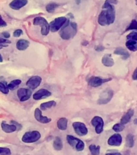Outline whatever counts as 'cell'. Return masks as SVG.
Returning a JSON list of instances; mask_svg holds the SVG:
<instances>
[{
    "label": "cell",
    "instance_id": "cell-1",
    "mask_svg": "<svg viewBox=\"0 0 137 155\" xmlns=\"http://www.w3.org/2000/svg\"><path fill=\"white\" fill-rule=\"evenodd\" d=\"M116 20V9L113 4L106 0L103 5V10L98 18V22L101 26H109Z\"/></svg>",
    "mask_w": 137,
    "mask_h": 155
},
{
    "label": "cell",
    "instance_id": "cell-2",
    "mask_svg": "<svg viewBox=\"0 0 137 155\" xmlns=\"http://www.w3.org/2000/svg\"><path fill=\"white\" fill-rule=\"evenodd\" d=\"M60 36L63 40H70L73 38L77 34V25L74 22L68 20V22L61 28Z\"/></svg>",
    "mask_w": 137,
    "mask_h": 155
},
{
    "label": "cell",
    "instance_id": "cell-3",
    "mask_svg": "<svg viewBox=\"0 0 137 155\" xmlns=\"http://www.w3.org/2000/svg\"><path fill=\"white\" fill-rule=\"evenodd\" d=\"M33 24L36 26H41V33L42 36H47L49 32V24L44 17L38 16L34 18Z\"/></svg>",
    "mask_w": 137,
    "mask_h": 155
},
{
    "label": "cell",
    "instance_id": "cell-4",
    "mask_svg": "<svg viewBox=\"0 0 137 155\" xmlns=\"http://www.w3.org/2000/svg\"><path fill=\"white\" fill-rule=\"evenodd\" d=\"M68 20L69 19L66 17L64 16L56 18L49 24V31H52V32H56V31H59L67 23Z\"/></svg>",
    "mask_w": 137,
    "mask_h": 155
},
{
    "label": "cell",
    "instance_id": "cell-5",
    "mask_svg": "<svg viewBox=\"0 0 137 155\" xmlns=\"http://www.w3.org/2000/svg\"><path fill=\"white\" fill-rule=\"evenodd\" d=\"M66 140H67V142L69 143V145L77 151H82L85 149L84 142L77 137H75L72 135H67Z\"/></svg>",
    "mask_w": 137,
    "mask_h": 155
},
{
    "label": "cell",
    "instance_id": "cell-6",
    "mask_svg": "<svg viewBox=\"0 0 137 155\" xmlns=\"http://www.w3.org/2000/svg\"><path fill=\"white\" fill-rule=\"evenodd\" d=\"M41 137V134L38 131H30L24 134L22 141L24 143H34L39 140Z\"/></svg>",
    "mask_w": 137,
    "mask_h": 155
},
{
    "label": "cell",
    "instance_id": "cell-7",
    "mask_svg": "<svg viewBox=\"0 0 137 155\" xmlns=\"http://www.w3.org/2000/svg\"><path fill=\"white\" fill-rule=\"evenodd\" d=\"M113 95V91L111 88H106L99 95V99H98V104L101 105V104H108L109 102L111 100V99H112Z\"/></svg>",
    "mask_w": 137,
    "mask_h": 155
},
{
    "label": "cell",
    "instance_id": "cell-8",
    "mask_svg": "<svg viewBox=\"0 0 137 155\" xmlns=\"http://www.w3.org/2000/svg\"><path fill=\"white\" fill-rule=\"evenodd\" d=\"M73 128L74 129L75 133L80 137L86 136L88 133V129L84 123L82 122H73Z\"/></svg>",
    "mask_w": 137,
    "mask_h": 155
},
{
    "label": "cell",
    "instance_id": "cell-9",
    "mask_svg": "<svg viewBox=\"0 0 137 155\" xmlns=\"http://www.w3.org/2000/svg\"><path fill=\"white\" fill-rule=\"evenodd\" d=\"M91 124L95 128V132L97 134H100L103 133L104 127L103 119L101 116H96L91 120Z\"/></svg>",
    "mask_w": 137,
    "mask_h": 155
},
{
    "label": "cell",
    "instance_id": "cell-10",
    "mask_svg": "<svg viewBox=\"0 0 137 155\" xmlns=\"http://www.w3.org/2000/svg\"><path fill=\"white\" fill-rule=\"evenodd\" d=\"M32 95L31 90L29 88H19L17 91V96L21 102H25L28 100Z\"/></svg>",
    "mask_w": 137,
    "mask_h": 155
},
{
    "label": "cell",
    "instance_id": "cell-11",
    "mask_svg": "<svg viewBox=\"0 0 137 155\" xmlns=\"http://www.w3.org/2000/svg\"><path fill=\"white\" fill-rule=\"evenodd\" d=\"M111 78H103L101 77L94 76V77L90 78V79L88 80V84H89L90 87H98L103 84L104 82H109V81H111Z\"/></svg>",
    "mask_w": 137,
    "mask_h": 155
},
{
    "label": "cell",
    "instance_id": "cell-12",
    "mask_svg": "<svg viewBox=\"0 0 137 155\" xmlns=\"http://www.w3.org/2000/svg\"><path fill=\"white\" fill-rule=\"evenodd\" d=\"M41 82H42L41 77L36 75V76H32L26 82V85L30 90H35L41 85Z\"/></svg>",
    "mask_w": 137,
    "mask_h": 155
},
{
    "label": "cell",
    "instance_id": "cell-13",
    "mask_svg": "<svg viewBox=\"0 0 137 155\" xmlns=\"http://www.w3.org/2000/svg\"><path fill=\"white\" fill-rule=\"evenodd\" d=\"M51 95H52V93L48 90L42 88V89H40L39 91H37L36 93H34L33 95H31V97L35 100H40V99H45V98L50 97Z\"/></svg>",
    "mask_w": 137,
    "mask_h": 155
},
{
    "label": "cell",
    "instance_id": "cell-14",
    "mask_svg": "<svg viewBox=\"0 0 137 155\" xmlns=\"http://www.w3.org/2000/svg\"><path fill=\"white\" fill-rule=\"evenodd\" d=\"M34 116H35V119L36 120L40 122L41 124H48L51 121V119L47 117V116H44L42 115V111L40 108H36L35 110V112H34Z\"/></svg>",
    "mask_w": 137,
    "mask_h": 155
},
{
    "label": "cell",
    "instance_id": "cell-15",
    "mask_svg": "<svg viewBox=\"0 0 137 155\" xmlns=\"http://www.w3.org/2000/svg\"><path fill=\"white\" fill-rule=\"evenodd\" d=\"M122 140H123L122 136L119 133H116L109 138L107 143L109 145L111 146H119L122 144Z\"/></svg>",
    "mask_w": 137,
    "mask_h": 155
},
{
    "label": "cell",
    "instance_id": "cell-16",
    "mask_svg": "<svg viewBox=\"0 0 137 155\" xmlns=\"http://www.w3.org/2000/svg\"><path fill=\"white\" fill-rule=\"evenodd\" d=\"M28 0H12L11 2H10L9 7L13 10H19L25 7L28 4Z\"/></svg>",
    "mask_w": 137,
    "mask_h": 155
},
{
    "label": "cell",
    "instance_id": "cell-17",
    "mask_svg": "<svg viewBox=\"0 0 137 155\" xmlns=\"http://www.w3.org/2000/svg\"><path fill=\"white\" fill-rule=\"evenodd\" d=\"M1 128H2V131L4 133H14L17 130V127L14 124H9L6 123V122H2L1 124Z\"/></svg>",
    "mask_w": 137,
    "mask_h": 155
},
{
    "label": "cell",
    "instance_id": "cell-18",
    "mask_svg": "<svg viewBox=\"0 0 137 155\" xmlns=\"http://www.w3.org/2000/svg\"><path fill=\"white\" fill-rule=\"evenodd\" d=\"M102 63L106 67H111L115 64V61H114L113 58H111V54H105L102 58Z\"/></svg>",
    "mask_w": 137,
    "mask_h": 155
},
{
    "label": "cell",
    "instance_id": "cell-19",
    "mask_svg": "<svg viewBox=\"0 0 137 155\" xmlns=\"http://www.w3.org/2000/svg\"><path fill=\"white\" fill-rule=\"evenodd\" d=\"M29 45H30V43L28 41L24 40V39H20L17 41L16 48L19 51H24L28 48Z\"/></svg>",
    "mask_w": 137,
    "mask_h": 155
},
{
    "label": "cell",
    "instance_id": "cell-20",
    "mask_svg": "<svg viewBox=\"0 0 137 155\" xmlns=\"http://www.w3.org/2000/svg\"><path fill=\"white\" fill-rule=\"evenodd\" d=\"M134 115V110L133 109H129L127 112H126L124 115L123 116L122 119H121L120 120V123L122 124H128L130 120L132 119V117Z\"/></svg>",
    "mask_w": 137,
    "mask_h": 155
},
{
    "label": "cell",
    "instance_id": "cell-21",
    "mask_svg": "<svg viewBox=\"0 0 137 155\" xmlns=\"http://www.w3.org/2000/svg\"><path fill=\"white\" fill-rule=\"evenodd\" d=\"M114 53L117 54V55L122 56V58H123V60H127L130 57L129 53L123 48H117L116 50L114 51Z\"/></svg>",
    "mask_w": 137,
    "mask_h": 155
},
{
    "label": "cell",
    "instance_id": "cell-22",
    "mask_svg": "<svg viewBox=\"0 0 137 155\" xmlns=\"http://www.w3.org/2000/svg\"><path fill=\"white\" fill-rule=\"evenodd\" d=\"M56 105H57L56 101L51 100V101L45 102V103H42L39 108L41 109V111H46V110H48V109L52 108V107H55Z\"/></svg>",
    "mask_w": 137,
    "mask_h": 155
},
{
    "label": "cell",
    "instance_id": "cell-23",
    "mask_svg": "<svg viewBox=\"0 0 137 155\" xmlns=\"http://www.w3.org/2000/svg\"><path fill=\"white\" fill-rule=\"evenodd\" d=\"M57 128L60 130H66L68 126V120L65 117L60 118L57 122Z\"/></svg>",
    "mask_w": 137,
    "mask_h": 155
},
{
    "label": "cell",
    "instance_id": "cell-24",
    "mask_svg": "<svg viewBox=\"0 0 137 155\" xmlns=\"http://www.w3.org/2000/svg\"><path fill=\"white\" fill-rule=\"evenodd\" d=\"M126 46L130 51H132V52L137 51V42L135 41L128 40V41L126 42Z\"/></svg>",
    "mask_w": 137,
    "mask_h": 155
},
{
    "label": "cell",
    "instance_id": "cell-25",
    "mask_svg": "<svg viewBox=\"0 0 137 155\" xmlns=\"http://www.w3.org/2000/svg\"><path fill=\"white\" fill-rule=\"evenodd\" d=\"M53 148L56 150H61L63 148V143L60 137H57L53 140Z\"/></svg>",
    "mask_w": 137,
    "mask_h": 155
},
{
    "label": "cell",
    "instance_id": "cell-26",
    "mask_svg": "<svg viewBox=\"0 0 137 155\" xmlns=\"http://www.w3.org/2000/svg\"><path fill=\"white\" fill-rule=\"evenodd\" d=\"M21 82H22L20 79L12 80L11 82H10L9 83L7 84V87H8L9 90H14L19 87V85L21 84Z\"/></svg>",
    "mask_w": 137,
    "mask_h": 155
},
{
    "label": "cell",
    "instance_id": "cell-27",
    "mask_svg": "<svg viewBox=\"0 0 137 155\" xmlns=\"http://www.w3.org/2000/svg\"><path fill=\"white\" fill-rule=\"evenodd\" d=\"M89 150L92 155H99L100 153V146L99 145H90L89 146Z\"/></svg>",
    "mask_w": 137,
    "mask_h": 155
},
{
    "label": "cell",
    "instance_id": "cell-28",
    "mask_svg": "<svg viewBox=\"0 0 137 155\" xmlns=\"http://www.w3.org/2000/svg\"><path fill=\"white\" fill-rule=\"evenodd\" d=\"M126 145L129 148L133 147L134 145V136L132 134H128L126 137Z\"/></svg>",
    "mask_w": 137,
    "mask_h": 155
},
{
    "label": "cell",
    "instance_id": "cell-29",
    "mask_svg": "<svg viewBox=\"0 0 137 155\" xmlns=\"http://www.w3.org/2000/svg\"><path fill=\"white\" fill-rule=\"evenodd\" d=\"M58 7H59V5H58L57 3L50 2V3H48V4L46 6V11H47L48 13H52V12H54Z\"/></svg>",
    "mask_w": 137,
    "mask_h": 155
},
{
    "label": "cell",
    "instance_id": "cell-30",
    "mask_svg": "<svg viewBox=\"0 0 137 155\" xmlns=\"http://www.w3.org/2000/svg\"><path fill=\"white\" fill-rule=\"evenodd\" d=\"M0 91L4 94H7L9 93L10 90L8 88V87H7V85L5 82H0Z\"/></svg>",
    "mask_w": 137,
    "mask_h": 155
},
{
    "label": "cell",
    "instance_id": "cell-31",
    "mask_svg": "<svg viewBox=\"0 0 137 155\" xmlns=\"http://www.w3.org/2000/svg\"><path fill=\"white\" fill-rule=\"evenodd\" d=\"M124 124H122L121 123H119V124H115V125L113 126V130L115 131V132H116V133H119V132H121V131H123V129H124Z\"/></svg>",
    "mask_w": 137,
    "mask_h": 155
},
{
    "label": "cell",
    "instance_id": "cell-32",
    "mask_svg": "<svg viewBox=\"0 0 137 155\" xmlns=\"http://www.w3.org/2000/svg\"><path fill=\"white\" fill-rule=\"evenodd\" d=\"M130 30H137V20L136 19H133L130 25L127 28L126 31H130Z\"/></svg>",
    "mask_w": 137,
    "mask_h": 155
},
{
    "label": "cell",
    "instance_id": "cell-33",
    "mask_svg": "<svg viewBox=\"0 0 137 155\" xmlns=\"http://www.w3.org/2000/svg\"><path fill=\"white\" fill-rule=\"evenodd\" d=\"M11 152L9 148L0 147V155H11Z\"/></svg>",
    "mask_w": 137,
    "mask_h": 155
},
{
    "label": "cell",
    "instance_id": "cell-34",
    "mask_svg": "<svg viewBox=\"0 0 137 155\" xmlns=\"http://www.w3.org/2000/svg\"><path fill=\"white\" fill-rule=\"evenodd\" d=\"M127 39L128 40H133V41H137V32H131L130 34H128L127 36Z\"/></svg>",
    "mask_w": 137,
    "mask_h": 155
},
{
    "label": "cell",
    "instance_id": "cell-35",
    "mask_svg": "<svg viewBox=\"0 0 137 155\" xmlns=\"http://www.w3.org/2000/svg\"><path fill=\"white\" fill-rule=\"evenodd\" d=\"M11 43V41L8 40V39L5 38H0V46H7L8 44Z\"/></svg>",
    "mask_w": 137,
    "mask_h": 155
},
{
    "label": "cell",
    "instance_id": "cell-36",
    "mask_svg": "<svg viewBox=\"0 0 137 155\" xmlns=\"http://www.w3.org/2000/svg\"><path fill=\"white\" fill-rule=\"evenodd\" d=\"M23 34V31L21 29H16L15 31L13 32V36L14 37H19Z\"/></svg>",
    "mask_w": 137,
    "mask_h": 155
},
{
    "label": "cell",
    "instance_id": "cell-37",
    "mask_svg": "<svg viewBox=\"0 0 137 155\" xmlns=\"http://www.w3.org/2000/svg\"><path fill=\"white\" fill-rule=\"evenodd\" d=\"M6 26H7V22L2 19V17L1 16V15H0V28H2V27Z\"/></svg>",
    "mask_w": 137,
    "mask_h": 155
},
{
    "label": "cell",
    "instance_id": "cell-38",
    "mask_svg": "<svg viewBox=\"0 0 137 155\" xmlns=\"http://www.w3.org/2000/svg\"><path fill=\"white\" fill-rule=\"evenodd\" d=\"M2 36H3V38L5 39H9L10 38V33L7 31H3L2 33Z\"/></svg>",
    "mask_w": 137,
    "mask_h": 155
},
{
    "label": "cell",
    "instance_id": "cell-39",
    "mask_svg": "<svg viewBox=\"0 0 137 155\" xmlns=\"http://www.w3.org/2000/svg\"><path fill=\"white\" fill-rule=\"evenodd\" d=\"M95 50L98 52H101V51L104 50V47L102 45H98L97 47H95Z\"/></svg>",
    "mask_w": 137,
    "mask_h": 155
},
{
    "label": "cell",
    "instance_id": "cell-40",
    "mask_svg": "<svg viewBox=\"0 0 137 155\" xmlns=\"http://www.w3.org/2000/svg\"><path fill=\"white\" fill-rule=\"evenodd\" d=\"M132 79L133 80H137V67L135 68V70H134V72H133Z\"/></svg>",
    "mask_w": 137,
    "mask_h": 155
},
{
    "label": "cell",
    "instance_id": "cell-41",
    "mask_svg": "<svg viewBox=\"0 0 137 155\" xmlns=\"http://www.w3.org/2000/svg\"><path fill=\"white\" fill-rule=\"evenodd\" d=\"M11 123L14 124L16 126L17 130H19V129H20V128H21V125H20V124H19L17 123V122H15V121H11Z\"/></svg>",
    "mask_w": 137,
    "mask_h": 155
},
{
    "label": "cell",
    "instance_id": "cell-42",
    "mask_svg": "<svg viewBox=\"0 0 137 155\" xmlns=\"http://www.w3.org/2000/svg\"><path fill=\"white\" fill-rule=\"evenodd\" d=\"M106 155H121L119 153H107Z\"/></svg>",
    "mask_w": 137,
    "mask_h": 155
},
{
    "label": "cell",
    "instance_id": "cell-43",
    "mask_svg": "<svg viewBox=\"0 0 137 155\" xmlns=\"http://www.w3.org/2000/svg\"><path fill=\"white\" fill-rule=\"evenodd\" d=\"M2 61H3V59H2V56L1 55V53H0V62H2Z\"/></svg>",
    "mask_w": 137,
    "mask_h": 155
},
{
    "label": "cell",
    "instance_id": "cell-44",
    "mask_svg": "<svg viewBox=\"0 0 137 155\" xmlns=\"http://www.w3.org/2000/svg\"><path fill=\"white\" fill-rule=\"evenodd\" d=\"M134 124H137V118L134 120Z\"/></svg>",
    "mask_w": 137,
    "mask_h": 155
},
{
    "label": "cell",
    "instance_id": "cell-45",
    "mask_svg": "<svg viewBox=\"0 0 137 155\" xmlns=\"http://www.w3.org/2000/svg\"><path fill=\"white\" fill-rule=\"evenodd\" d=\"M135 4L137 5V0H135Z\"/></svg>",
    "mask_w": 137,
    "mask_h": 155
}]
</instances>
